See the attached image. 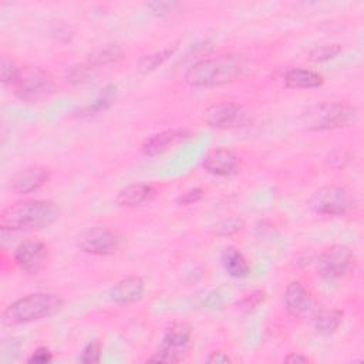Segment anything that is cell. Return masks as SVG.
I'll return each instance as SVG.
<instances>
[{"label": "cell", "mask_w": 364, "mask_h": 364, "mask_svg": "<svg viewBox=\"0 0 364 364\" xmlns=\"http://www.w3.org/2000/svg\"><path fill=\"white\" fill-rule=\"evenodd\" d=\"M61 216V209L51 200L31 199L13 203L1 210L0 228L10 232H28L51 226Z\"/></svg>", "instance_id": "obj_1"}, {"label": "cell", "mask_w": 364, "mask_h": 364, "mask_svg": "<svg viewBox=\"0 0 364 364\" xmlns=\"http://www.w3.org/2000/svg\"><path fill=\"white\" fill-rule=\"evenodd\" d=\"M245 64L239 55L226 54L213 58H203L195 63L185 74L191 87L209 88L235 81L243 71Z\"/></svg>", "instance_id": "obj_2"}, {"label": "cell", "mask_w": 364, "mask_h": 364, "mask_svg": "<svg viewBox=\"0 0 364 364\" xmlns=\"http://www.w3.org/2000/svg\"><path fill=\"white\" fill-rule=\"evenodd\" d=\"M358 109L344 102H317L307 107L299 117L300 125L307 131H326L354 124Z\"/></svg>", "instance_id": "obj_3"}, {"label": "cell", "mask_w": 364, "mask_h": 364, "mask_svg": "<svg viewBox=\"0 0 364 364\" xmlns=\"http://www.w3.org/2000/svg\"><path fill=\"white\" fill-rule=\"evenodd\" d=\"M63 307V299L53 293H34L24 296L6 307L3 321L9 326L26 324L47 318Z\"/></svg>", "instance_id": "obj_4"}, {"label": "cell", "mask_w": 364, "mask_h": 364, "mask_svg": "<svg viewBox=\"0 0 364 364\" xmlns=\"http://www.w3.org/2000/svg\"><path fill=\"white\" fill-rule=\"evenodd\" d=\"M14 94L26 102H40L48 98L54 91V80L51 74L38 65H26L11 84Z\"/></svg>", "instance_id": "obj_5"}, {"label": "cell", "mask_w": 364, "mask_h": 364, "mask_svg": "<svg viewBox=\"0 0 364 364\" xmlns=\"http://www.w3.org/2000/svg\"><path fill=\"white\" fill-rule=\"evenodd\" d=\"M351 196L341 186H323L316 191L309 199V208L318 215L340 216L351 208Z\"/></svg>", "instance_id": "obj_6"}, {"label": "cell", "mask_w": 364, "mask_h": 364, "mask_svg": "<svg viewBox=\"0 0 364 364\" xmlns=\"http://www.w3.org/2000/svg\"><path fill=\"white\" fill-rule=\"evenodd\" d=\"M191 327L185 323L171 324L162 338V344L155 355L149 361L159 363H179L183 358V353L191 340Z\"/></svg>", "instance_id": "obj_7"}, {"label": "cell", "mask_w": 364, "mask_h": 364, "mask_svg": "<svg viewBox=\"0 0 364 364\" xmlns=\"http://www.w3.org/2000/svg\"><path fill=\"white\" fill-rule=\"evenodd\" d=\"M13 259L18 269L26 273L36 274L47 266L50 260V250L40 239H28L16 247Z\"/></svg>", "instance_id": "obj_8"}, {"label": "cell", "mask_w": 364, "mask_h": 364, "mask_svg": "<svg viewBox=\"0 0 364 364\" xmlns=\"http://www.w3.org/2000/svg\"><path fill=\"white\" fill-rule=\"evenodd\" d=\"M77 245L85 253L95 256H108L117 252L119 246V239L112 230L102 226H94L84 230L78 236Z\"/></svg>", "instance_id": "obj_9"}, {"label": "cell", "mask_w": 364, "mask_h": 364, "mask_svg": "<svg viewBox=\"0 0 364 364\" xmlns=\"http://www.w3.org/2000/svg\"><path fill=\"white\" fill-rule=\"evenodd\" d=\"M351 260L353 253L347 246L333 245L318 256L317 272L323 279H336L347 272Z\"/></svg>", "instance_id": "obj_10"}, {"label": "cell", "mask_w": 364, "mask_h": 364, "mask_svg": "<svg viewBox=\"0 0 364 364\" xmlns=\"http://www.w3.org/2000/svg\"><path fill=\"white\" fill-rule=\"evenodd\" d=\"M245 117V112L240 105L235 102H219L215 105H210L205 112H203V119L206 121L208 125L213 128H232L236 127L242 122Z\"/></svg>", "instance_id": "obj_11"}, {"label": "cell", "mask_w": 364, "mask_h": 364, "mask_svg": "<svg viewBox=\"0 0 364 364\" xmlns=\"http://www.w3.org/2000/svg\"><path fill=\"white\" fill-rule=\"evenodd\" d=\"M202 166L208 173L215 176H229L237 172L239 158L230 149L215 148L205 155Z\"/></svg>", "instance_id": "obj_12"}, {"label": "cell", "mask_w": 364, "mask_h": 364, "mask_svg": "<svg viewBox=\"0 0 364 364\" xmlns=\"http://www.w3.org/2000/svg\"><path fill=\"white\" fill-rule=\"evenodd\" d=\"M50 179V169L41 165H30L21 169L11 179V189L16 193L24 195L37 191Z\"/></svg>", "instance_id": "obj_13"}, {"label": "cell", "mask_w": 364, "mask_h": 364, "mask_svg": "<svg viewBox=\"0 0 364 364\" xmlns=\"http://www.w3.org/2000/svg\"><path fill=\"white\" fill-rule=\"evenodd\" d=\"M144 291L145 283L142 277L128 276L114 284V287L109 290V299L119 306H128L139 301L144 296Z\"/></svg>", "instance_id": "obj_14"}, {"label": "cell", "mask_w": 364, "mask_h": 364, "mask_svg": "<svg viewBox=\"0 0 364 364\" xmlns=\"http://www.w3.org/2000/svg\"><path fill=\"white\" fill-rule=\"evenodd\" d=\"M284 303L293 316L301 317L311 310L313 297L300 282H290L284 291Z\"/></svg>", "instance_id": "obj_15"}, {"label": "cell", "mask_w": 364, "mask_h": 364, "mask_svg": "<svg viewBox=\"0 0 364 364\" xmlns=\"http://www.w3.org/2000/svg\"><path fill=\"white\" fill-rule=\"evenodd\" d=\"M188 136H189V134L185 129H168V131L158 132L155 135H151L142 144V152L148 156H155V155L166 151L171 145H173L178 141H182Z\"/></svg>", "instance_id": "obj_16"}, {"label": "cell", "mask_w": 364, "mask_h": 364, "mask_svg": "<svg viewBox=\"0 0 364 364\" xmlns=\"http://www.w3.org/2000/svg\"><path fill=\"white\" fill-rule=\"evenodd\" d=\"M323 82H324L323 75L306 68H291L284 75V84L289 88L311 90V88L321 87Z\"/></svg>", "instance_id": "obj_17"}, {"label": "cell", "mask_w": 364, "mask_h": 364, "mask_svg": "<svg viewBox=\"0 0 364 364\" xmlns=\"http://www.w3.org/2000/svg\"><path fill=\"white\" fill-rule=\"evenodd\" d=\"M222 264L225 267V270L228 272L229 276L236 277V279H242L246 277L250 272L249 263L246 260V257L243 256V253L240 250H237L236 247H226L222 253Z\"/></svg>", "instance_id": "obj_18"}, {"label": "cell", "mask_w": 364, "mask_h": 364, "mask_svg": "<svg viewBox=\"0 0 364 364\" xmlns=\"http://www.w3.org/2000/svg\"><path fill=\"white\" fill-rule=\"evenodd\" d=\"M151 193H152L151 186H148L145 183H132L118 192L117 203L119 206H127V208L138 206V205L144 203L145 200H148Z\"/></svg>", "instance_id": "obj_19"}, {"label": "cell", "mask_w": 364, "mask_h": 364, "mask_svg": "<svg viewBox=\"0 0 364 364\" xmlns=\"http://www.w3.org/2000/svg\"><path fill=\"white\" fill-rule=\"evenodd\" d=\"M341 321H343V311L337 309L321 310L314 320V328L321 336H331L333 333L337 331Z\"/></svg>", "instance_id": "obj_20"}, {"label": "cell", "mask_w": 364, "mask_h": 364, "mask_svg": "<svg viewBox=\"0 0 364 364\" xmlns=\"http://www.w3.org/2000/svg\"><path fill=\"white\" fill-rule=\"evenodd\" d=\"M117 97V87L109 84L107 87H104V90H101L100 95L84 108V114L82 115H95L98 112H102L105 109H108L112 102L115 101Z\"/></svg>", "instance_id": "obj_21"}, {"label": "cell", "mask_w": 364, "mask_h": 364, "mask_svg": "<svg viewBox=\"0 0 364 364\" xmlns=\"http://www.w3.org/2000/svg\"><path fill=\"white\" fill-rule=\"evenodd\" d=\"M176 50L175 46L172 47H165L162 48L161 51H156V53H152L149 55H145L141 61H139V71L142 73H149V71H154L156 67H159L164 61H166L172 54L173 51Z\"/></svg>", "instance_id": "obj_22"}, {"label": "cell", "mask_w": 364, "mask_h": 364, "mask_svg": "<svg viewBox=\"0 0 364 364\" xmlns=\"http://www.w3.org/2000/svg\"><path fill=\"white\" fill-rule=\"evenodd\" d=\"M121 57H122V50L115 44H109V46H105L104 48H100L98 51H95L88 63L94 67H98V65L114 63V61L119 60Z\"/></svg>", "instance_id": "obj_23"}, {"label": "cell", "mask_w": 364, "mask_h": 364, "mask_svg": "<svg viewBox=\"0 0 364 364\" xmlns=\"http://www.w3.org/2000/svg\"><path fill=\"white\" fill-rule=\"evenodd\" d=\"M94 75H95V67L91 65L90 63H87V64H75L67 73V78H68V81L71 84L88 82L90 80L94 78Z\"/></svg>", "instance_id": "obj_24"}, {"label": "cell", "mask_w": 364, "mask_h": 364, "mask_svg": "<svg viewBox=\"0 0 364 364\" xmlns=\"http://www.w3.org/2000/svg\"><path fill=\"white\" fill-rule=\"evenodd\" d=\"M341 53V46L340 44H321L314 47L309 57L314 63H323L336 58Z\"/></svg>", "instance_id": "obj_25"}, {"label": "cell", "mask_w": 364, "mask_h": 364, "mask_svg": "<svg viewBox=\"0 0 364 364\" xmlns=\"http://www.w3.org/2000/svg\"><path fill=\"white\" fill-rule=\"evenodd\" d=\"M100 358H101V343L98 340H92L84 347L80 361L84 364H94V363H98Z\"/></svg>", "instance_id": "obj_26"}, {"label": "cell", "mask_w": 364, "mask_h": 364, "mask_svg": "<svg viewBox=\"0 0 364 364\" xmlns=\"http://www.w3.org/2000/svg\"><path fill=\"white\" fill-rule=\"evenodd\" d=\"M18 70L16 67V64L9 60L7 57H1V63H0V75H1V81L3 84H13L17 74H18Z\"/></svg>", "instance_id": "obj_27"}, {"label": "cell", "mask_w": 364, "mask_h": 364, "mask_svg": "<svg viewBox=\"0 0 364 364\" xmlns=\"http://www.w3.org/2000/svg\"><path fill=\"white\" fill-rule=\"evenodd\" d=\"M203 196V191L200 188H192L188 189L186 192H183L182 195H179V198L176 199L179 205H192L198 200H200Z\"/></svg>", "instance_id": "obj_28"}, {"label": "cell", "mask_w": 364, "mask_h": 364, "mask_svg": "<svg viewBox=\"0 0 364 364\" xmlns=\"http://www.w3.org/2000/svg\"><path fill=\"white\" fill-rule=\"evenodd\" d=\"M350 161V155L344 149H336L328 155V164L333 168H344Z\"/></svg>", "instance_id": "obj_29"}, {"label": "cell", "mask_w": 364, "mask_h": 364, "mask_svg": "<svg viewBox=\"0 0 364 364\" xmlns=\"http://www.w3.org/2000/svg\"><path fill=\"white\" fill-rule=\"evenodd\" d=\"M146 7L151 9V11L158 16H164L171 13L176 7V3L175 1H152V3H148Z\"/></svg>", "instance_id": "obj_30"}, {"label": "cell", "mask_w": 364, "mask_h": 364, "mask_svg": "<svg viewBox=\"0 0 364 364\" xmlns=\"http://www.w3.org/2000/svg\"><path fill=\"white\" fill-rule=\"evenodd\" d=\"M51 360H53L51 351L46 347H38L27 361L34 363V364H46V363H50Z\"/></svg>", "instance_id": "obj_31"}, {"label": "cell", "mask_w": 364, "mask_h": 364, "mask_svg": "<svg viewBox=\"0 0 364 364\" xmlns=\"http://www.w3.org/2000/svg\"><path fill=\"white\" fill-rule=\"evenodd\" d=\"M264 299V293L262 290H257V291H253L250 294H247L243 300V306L247 307V309H253L256 307L260 301H263Z\"/></svg>", "instance_id": "obj_32"}, {"label": "cell", "mask_w": 364, "mask_h": 364, "mask_svg": "<svg viewBox=\"0 0 364 364\" xmlns=\"http://www.w3.org/2000/svg\"><path fill=\"white\" fill-rule=\"evenodd\" d=\"M208 363H212V364H225V363H230V357L220 351V350H216V351H212L210 355L206 358Z\"/></svg>", "instance_id": "obj_33"}, {"label": "cell", "mask_w": 364, "mask_h": 364, "mask_svg": "<svg viewBox=\"0 0 364 364\" xmlns=\"http://www.w3.org/2000/svg\"><path fill=\"white\" fill-rule=\"evenodd\" d=\"M284 361H287V363H307L309 358L304 357V355H301V354L291 353L290 355H287V357L284 358Z\"/></svg>", "instance_id": "obj_34"}]
</instances>
